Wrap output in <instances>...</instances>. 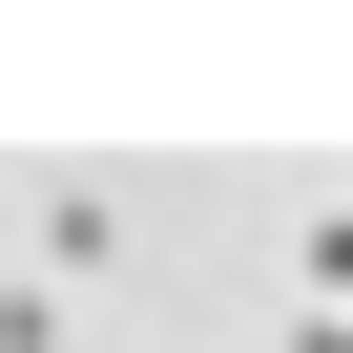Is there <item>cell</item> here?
<instances>
[{
    "label": "cell",
    "instance_id": "cell-1",
    "mask_svg": "<svg viewBox=\"0 0 353 353\" xmlns=\"http://www.w3.org/2000/svg\"><path fill=\"white\" fill-rule=\"evenodd\" d=\"M312 312H353V208H312Z\"/></svg>",
    "mask_w": 353,
    "mask_h": 353
}]
</instances>
